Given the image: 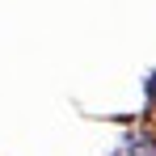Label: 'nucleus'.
Wrapping results in <instances>:
<instances>
[{"label":"nucleus","mask_w":156,"mask_h":156,"mask_svg":"<svg viewBox=\"0 0 156 156\" xmlns=\"http://www.w3.org/2000/svg\"><path fill=\"white\" fill-rule=\"evenodd\" d=\"M144 93H148V105L156 110V72H152L148 80H144Z\"/></svg>","instance_id":"obj_2"},{"label":"nucleus","mask_w":156,"mask_h":156,"mask_svg":"<svg viewBox=\"0 0 156 156\" xmlns=\"http://www.w3.org/2000/svg\"><path fill=\"white\" fill-rule=\"evenodd\" d=\"M114 156H156V135L152 131H127L118 139Z\"/></svg>","instance_id":"obj_1"}]
</instances>
